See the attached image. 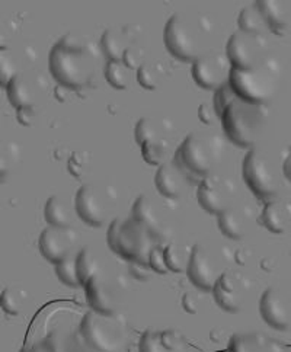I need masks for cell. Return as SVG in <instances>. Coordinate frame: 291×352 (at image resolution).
<instances>
[{"label": "cell", "instance_id": "obj_1", "mask_svg": "<svg viewBox=\"0 0 291 352\" xmlns=\"http://www.w3.org/2000/svg\"><path fill=\"white\" fill-rule=\"evenodd\" d=\"M48 60L60 86L79 91L94 85L100 69V50L89 36L70 32L52 48Z\"/></svg>", "mask_w": 291, "mask_h": 352}, {"label": "cell", "instance_id": "obj_2", "mask_svg": "<svg viewBox=\"0 0 291 352\" xmlns=\"http://www.w3.org/2000/svg\"><path fill=\"white\" fill-rule=\"evenodd\" d=\"M224 156V142L217 134L191 133L176 148L173 162L186 179L201 182L211 173H216Z\"/></svg>", "mask_w": 291, "mask_h": 352}, {"label": "cell", "instance_id": "obj_3", "mask_svg": "<svg viewBox=\"0 0 291 352\" xmlns=\"http://www.w3.org/2000/svg\"><path fill=\"white\" fill-rule=\"evenodd\" d=\"M211 22L206 16L175 14L164 27L163 41L168 52L181 61L195 63L208 54Z\"/></svg>", "mask_w": 291, "mask_h": 352}, {"label": "cell", "instance_id": "obj_4", "mask_svg": "<svg viewBox=\"0 0 291 352\" xmlns=\"http://www.w3.org/2000/svg\"><path fill=\"white\" fill-rule=\"evenodd\" d=\"M223 130L229 140L246 148H254L270 121L267 104H255L236 96L222 116Z\"/></svg>", "mask_w": 291, "mask_h": 352}, {"label": "cell", "instance_id": "obj_5", "mask_svg": "<svg viewBox=\"0 0 291 352\" xmlns=\"http://www.w3.org/2000/svg\"><path fill=\"white\" fill-rule=\"evenodd\" d=\"M281 66L272 56L265 57L258 66L249 70L233 69L230 74V86L245 100L255 104H267L280 87Z\"/></svg>", "mask_w": 291, "mask_h": 352}, {"label": "cell", "instance_id": "obj_6", "mask_svg": "<svg viewBox=\"0 0 291 352\" xmlns=\"http://www.w3.org/2000/svg\"><path fill=\"white\" fill-rule=\"evenodd\" d=\"M108 246L118 256L130 262L149 263V255L158 243L144 226L131 219L112 220L107 233Z\"/></svg>", "mask_w": 291, "mask_h": 352}, {"label": "cell", "instance_id": "obj_7", "mask_svg": "<svg viewBox=\"0 0 291 352\" xmlns=\"http://www.w3.org/2000/svg\"><path fill=\"white\" fill-rule=\"evenodd\" d=\"M79 333L100 352H118L127 342V323L118 314L91 310L83 316Z\"/></svg>", "mask_w": 291, "mask_h": 352}, {"label": "cell", "instance_id": "obj_8", "mask_svg": "<svg viewBox=\"0 0 291 352\" xmlns=\"http://www.w3.org/2000/svg\"><path fill=\"white\" fill-rule=\"evenodd\" d=\"M85 293L92 310L103 314H118L127 300L129 284L122 275L104 267L85 285Z\"/></svg>", "mask_w": 291, "mask_h": 352}, {"label": "cell", "instance_id": "obj_9", "mask_svg": "<svg viewBox=\"0 0 291 352\" xmlns=\"http://www.w3.org/2000/svg\"><path fill=\"white\" fill-rule=\"evenodd\" d=\"M118 194L114 186L104 182H91L80 186L76 194V212L89 226L100 228L117 208Z\"/></svg>", "mask_w": 291, "mask_h": 352}, {"label": "cell", "instance_id": "obj_10", "mask_svg": "<svg viewBox=\"0 0 291 352\" xmlns=\"http://www.w3.org/2000/svg\"><path fill=\"white\" fill-rule=\"evenodd\" d=\"M244 181L257 198L270 201L277 198L280 192L281 181L271 159L263 150L250 148L244 159L242 165Z\"/></svg>", "mask_w": 291, "mask_h": 352}, {"label": "cell", "instance_id": "obj_11", "mask_svg": "<svg viewBox=\"0 0 291 352\" xmlns=\"http://www.w3.org/2000/svg\"><path fill=\"white\" fill-rule=\"evenodd\" d=\"M227 271L224 259L206 245H195L186 270L188 278L200 290L213 292L214 285Z\"/></svg>", "mask_w": 291, "mask_h": 352}, {"label": "cell", "instance_id": "obj_12", "mask_svg": "<svg viewBox=\"0 0 291 352\" xmlns=\"http://www.w3.org/2000/svg\"><path fill=\"white\" fill-rule=\"evenodd\" d=\"M226 56L229 57L233 69L249 70L270 56L268 43L263 35L237 31L227 41Z\"/></svg>", "mask_w": 291, "mask_h": 352}, {"label": "cell", "instance_id": "obj_13", "mask_svg": "<svg viewBox=\"0 0 291 352\" xmlns=\"http://www.w3.org/2000/svg\"><path fill=\"white\" fill-rule=\"evenodd\" d=\"M197 198L201 208H204L210 214L220 216L222 212L236 204V185L227 176L211 173L198 184Z\"/></svg>", "mask_w": 291, "mask_h": 352}, {"label": "cell", "instance_id": "obj_14", "mask_svg": "<svg viewBox=\"0 0 291 352\" xmlns=\"http://www.w3.org/2000/svg\"><path fill=\"white\" fill-rule=\"evenodd\" d=\"M252 292V281L239 271L227 270L213 288L216 303L226 311L239 313L248 303Z\"/></svg>", "mask_w": 291, "mask_h": 352}, {"label": "cell", "instance_id": "obj_15", "mask_svg": "<svg viewBox=\"0 0 291 352\" xmlns=\"http://www.w3.org/2000/svg\"><path fill=\"white\" fill-rule=\"evenodd\" d=\"M233 66L226 54L208 53L193 63V78L202 89L217 91L230 83Z\"/></svg>", "mask_w": 291, "mask_h": 352}, {"label": "cell", "instance_id": "obj_16", "mask_svg": "<svg viewBox=\"0 0 291 352\" xmlns=\"http://www.w3.org/2000/svg\"><path fill=\"white\" fill-rule=\"evenodd\" d=\"M262 319L277 331L291 329V288L274 285L263 292L259 301Z\"/></svg>", "mask_w": 291, "mask_h": 352}, {"label": "cell", "instance_id": "obj_17", "mask_svg": "<svg viewBox=\"0 0 291 352\" xmlns=\"http://www.w3.org/2000/svg\"><path fill=\"white\" fill-rule=\"evenodd\" d=\"M79 232L73 228H56L48 226L43 230L40 241V252L52 263H60L70 255L76 254L74 248L79 243Z\"/></svg>", "mask_w": 291, "mask_h": 352}, {"label": "cell", "instance_id": "obj_18", "mask_svg": "<svg viewBox=\"0 0 291 352\" xmlns=\"http://www.w3.org/2000/svg\"><path fill=\"white\" fill-rule=\"evenodd\" d=\"M131 217L140 221L144 228L155 236L156 241H166L171 236V224L164 220L163 214L153 203V199L147 195H140L133 206Z\"/></svg>", "mask_w": 291, "mask_h": 352}, {"label": "cell", "instance_id": "obj_19", "mask_svg": "<svg viewBox=\"0 0 291 352\" xmlns=\"http://www.w3.org/2000/svg\"><path fill=\"white\" fill-rule=\"evenodd\" d=\"M142 30L138 25H124L118 28H109L100 38V50L109 61H122L127 50L138 43Z\"/></svg>", "mask_w": 291, "mask_h": 352}, {"label": "cell", "instance_id": "obj_20", "mask_svg": "<svg viewBox=\"0 0 291 352\" xmlns=\"http://www.w3.org/2000/svg\"><path fill=\"white\" fill-rule=\"evenodd\" d=\"M250 220L252 210L246 206L235 204L219 216V229L226 237L240 241L250 232Z\"/></svg>", "mask_w": 291, "mask_h": 352}, {"label": "cell", "instance_id": "obj_21", "mask_svg": "<svg viewBox=\"0 0 291 352\" xmlns=\"http://www.w3.org/2000/svg\"><path fill=\"white\" fill-rule=\"evenodd\" d=\"M261 14L271 32L278 36H285L291 28V8L280 0H258Z\"/></svg>", "mask_w": 291, "mask_h": 352}, {"label": "cell", "instance_id": "obj_22", "mask_svg": "<svg viewBox=\"0 0 291 352\" xmlns=\"http://www.w3.org/2000/svg\"><path fill=\"white\" fill-rule=\"evenodd\" d=\"M258 221L271 233H285L291 224V203L280 198L267 201Z\"/></svg>", "mask_w": 291, "mask_h": 352}, {"label": "cell", "instance_id": "obj_23", "mask_svg": "<svg viewBox=\"0 0 291 352\" xmlns=\"http://www.w3.org/2000/svg\"><path fill=\"white\" fill-rule=\"evenodd\" d=\"M186 181V176L175 165V162H166L164 165L159 166L155 176L158 191L168 199L180 198L185 191Z\"/></svg>", "mask_w": 291, "mask_h": 352}, {"label": "cell", "instance_id": "obj_24", "mask_svg": "<svg viewBox=\"0 0 291 352\" xmlns=\"http://www.w3.org/2000/svg\"><path fill=\"white\" fill-rule=\"evenodd\" d=\"M229 352H283V348L267 335L248 332L232 336Z\"/></svg>", "mask_w": 291, "mask_h": 352}, {"label": "cell", "instance_id": "obj_25", "mask_svg": "<svg viewBox=\"0 0 291 352\" xmlns=\"http://www.w3.org/2000/svg\"><path fill=\"white\" fill-rule=\"evenodd\" d=\"M35 85L36 83L32 79H28L25 74L19 73L18 76L10 80V83L6 87L10 104L17 109L35 107L38 98V91Z\"/></svg>", "mask_w": 291, "mask_h": 352}, {"label": "cell", "instance_id": "obj_26", "mask_svg": "<svg viewBox=\"0 0 291 352\" xmlns=\"http://www.w3.org/2000/svg\"><path fill=\"white\" fill-rule=\"evenodd\" d=\"M172 130V124L168 120H159L153 117H143L137 122L134 129L136 142L143 146L147 142L156 140V138H163Z\"/></svg>", "mask_w": 291, "mask_h": 352}, {"label": "cell", "instance_id": "obj_27", "mask_svg": "<svg viewBox=\"0 0 291 352\" xmlns=\"http://www.w3.org/2000/svg\"><path fill=\"white\" fill-rule=\"evenodd\" d=\"M44 216L50 226H56V228H72V210L66 203V199L60 195H53L48 198Z\"/></svg>", "mask_w": 291, "mask_h": 352}, {"label": "cell", "instance_id": "obj_28", "mask_svg": "<svg viewBox=\"0 0 291 352\" xmlns=\"http://www.w3.org/2000/svg\"><path fill=\"white\" fill-rule=\"evenodd\" d=\"M191 255L193 248H189L185 243L169 242L168 245H164V259H166L171 272H186L189 261H191Z\"/></svg>", "mask_w": 291, "mask_h": 352}, {"label": "cell", "instance_id": "obj_29", "mask_svg": "<svg viewBox=\"0 0 291 352\" xmlns=\"http://www.w3.org/2000/svg\"><path fill=\"white\" fill-rule=\"evenodd\" d=\"M168 76V70L160 61H149L137 70V82L149 91H155Z\"/></svg>", "mask_w": 291, "mask_h": 352}, {"label": "cell", "instance_id": "obj_30", "mask_svg": "<svg viewBox=\"0 0 291 352\" xmlns=\"http://www.w3.org/2000/svg\"><path fill=\"white\" fill-rule=\"evenodd\" d=\"M104 268L103 259H100L95 250L91 248H83L78 252V274L82 287H85L91 281L92 276H95L100 270Z\"/></svg>", "mask_w": 291, "mask_h": 352}, {"label": "cell", "instance_id": "obj_31", "mask_svg": "<svg viewBox=\"0 0 291 352\" xmlns=\"http://www.w3.org/2000/svg\"><path fill=\"white\" fill-rule=\"evenodd\" d=\"M237 23H239V31L254 34V35H263L265 30H268L267 22H265L257 3L246 6L240 10Z\"/></svg>", "mask_w": 291, "mask_h": 352}, {"label": "cell", "instance_id": "obj_32", "mask_svg": "<svg viewBox=\"0 0 291 352\" xmlns=\"http://www.w3.org/2000/svg\"><path fill=\"white\" fill-rule=\"evenodd\" d=\"M171 143L166 137L156 138V140L147 142L142 146L143 159L151 166H162L169 162Z\"/></svg>", "mask_w": 291, "mask_h": 352}, {"label": "cell", "instance_id": "obj_33", "mask_svg": "<svg viewBox=\"0 0 291 352\" xmlns=\"http://www.w3.org/2000/svg\"><path fill=\"white\" fill-rule=\"evenodd\" d=\"M105 79L116 89H127L133 80V70L124 61H108L105 66Z\"/></svg>", "mask_w": 291, "mask_h": 352}, {"label": "cell", "instance_id": "obj_34", "mask_svg": "<svg viewBox=\"0 0 291 352\" xmlns=\"http://www.w3.org/2000/svg\"><path fill=\"white\" fill-rule=\"evenodd\" d=\"M28 300V293L21 287L9 285L6 287L2 293V309L10 314V316H18L25 309Z\"/></svg>", "mask_w": 291, "mask_h": 352}, {"label": "cell", "instance_id": "obj_35", "mask_svg": "<svg viewBox=\"0 0 291 352\" xmlns=\"http://www.w3.org/2000/svg\"><path fill=\"white\" fill-rule=\"evenodd\" d=\"M56 272L60 281L70 287H80V280L78 274V254H73L65 261L56 265Z\"/></svg>", "mask_w": 291, "mask_h": 352}, {"label": "cell", "instance_id": "obj_36", "mask_svg": "<svg viewBox=\"0 0 291 352\" xmlns=\"http://www.w3.org/2000/svg\"><path fill=\"white\" fill-rule=\"evenodd\" d=\"M91 163L92 155L89 152H74L67 162V168L74 178L82 179L89 173Z\"/></svg>", "mask_w": 291, "mask_h": 352}, {"label": "cell", "instance_id": "obj_37", "mask_svg": "<svg viewBox=\"0 0 291 352\" xmlns=\"http://www.w3.org/2000/svg\"><path fill=\"white\" fill-rule=\"evenodd\" d=\"M140 352H172L162 342L160 331L147 329L140 339Z\"/></svg>", "mask_w": 291, "mask_h": 352}, {"label": "cell", "instance_id": "obj_38", "mask_svg": "<svg viewBox=\"0 0 291 352\" xmlns=\"http://www.w3.org/2000/svg\"><path fill=\"white\" fill-rule=\"evenodd\" d=\"M237 96V94L233 91V87L230 86V83L224 85L220 89H217L214 92V99H213V107L216 109L219 118H222L224 109L230 105L232 100Z\"/></svg>", "mask_w": 291, "mask_h": 352}, {"label": "cell", "instance_id": "obj_39", "mask_svg": "<svg viewBox=\"0 0 291 352\" xmlns=\"http://www.w3.org/2000/svg\"><path fill=\"white\" fill-rule=\"evenodd\" d=\"M144 56H146L144 50L140 45V43H136L127 50V52H125L122 61H124V65L130 67L131 70H138L146 63Z\"/></svg>", "mask_w": 291, "mask_h": 352}, {"label": "cell", "instance_id": "obj_40", "mask_svg": "<svg viewBox=\"0 0 291 352\" xmlns=\"http://www.w3.org/2000/svg\"><path fill=\"white\" fill-rule=\"evenodd\" d=\"M149 265L151 270H153V272H158V274L171 272L168 268L166 259H164V245L158 243L153 249H151V252L149 255Z\"/></svg>", "mask_w": 291, "mask_h": 352}, {"label": "cell", "instance_id": "obj_41", "mask_svg": "<svg viewBox=\"0 0 291 352\" xmlns=\"http://www.w3.org/2000/svg\"><path fill=\"white\" fill-rule=\"evenodd\" d=\"M160 336H162L163 345L168 349H171L172 352L184 351L185 339L181 332H178L176 329H164V331H160Z\"/></svg>", "mask_w": 291, "mask_h": 352}, {"label": "cell", "instance_id": "obj_42", "mask_svg": "<svg viewBox=\"0 0 291 352\" xmlns=\"http://www.w3.org/2000/svg\"><path fill=\"white\" fill-rule=\"evenodd\" d=\"M18 67L15 65V60L12 58L10 56L2 53V74H0V80H2V85L5 87H8V85L10 83V80L14 79L15 76H18Z\"/></svg>", "mask_w": 291, "mask_h": 352}, {"label": "cell", "instance_id": "obj_43", "mask_svg": "<svg viewBox=\"0 0 291 352\" xmlns=\"http://www.w3.org/2000/svg\"><path fill=\"white\" fill-rule=\"evenodd\" d=\"M130 272L138 281H147L150 280L151 274H153V270L150 268L149 263L144 262H131L130 265Z\"/></svg>", "mask_w": 291, "mask_h": 352}, {"label": "cell", "instance_id": "obj_44", "mask_svg": "<svg viewBox=\"0 0 291 352\" xmlns=\"http://www.w3.org/2000/svg\"><path fill=\"white\" fill-rule=\"evenodd\" d=\"M66 352H100V351L92 348L89 344H87L80 333H76L74 336L70 338V342Z\"/></svg>", "mask_w": 291, "mask_h": 352}, {"label": "cell", "instance_id": "obj_45", "mask_svg": "<svg viewBox=\"0 0 291 352\" xmlns=\"http://www.w3.org/2000/svg\"><path fill=\"white\" fill-rule=\"evenodd\" d=\"M198 117H200V121L206 125H213L214 122H216V118H219L216 109H214V107H211L208 104L200 105Z\"/></svg>", "mask_w": 291, "mask_h": 352}, {"label": "cell", "instance_id": "obj_46", "mask_svg": "<svg viewBox=\"0 0 291 352\" xmlns=\"http://www.w3.org/2000/svg\"><path fill=\"white\" fill-rule=\"evenodd\" d=\"M182 307L189 314H197L200 311V298L195 293H185L182 297Z\"/></svg>", "mask_w": 291, "mask_h": 352}, {"label": "cell", "instance_id": "obj_47", "mask_svg": "<svg viewBox=\"0 0 291 352\" xmlns=\"http://www.w3.org/2000/svg\"><path fill=\"white\" fill-rule=\"evenodd\" d=\"M18 121L25 125V127H30L36 120V111L35 107H28V108H21L18 109Z\"/></svg>", "mask_w": 291, "mask_h": 352}, {"label": "cell", "instance_id": "obj_48", "mask_svg": "<svg viewBox=\"0 0 291 352\" xmlns=\"http://www.w3.org/2000/svg\"><path fill=\"white\" fill-rule=\"evenodd\" d=\"M21 352H58V351H56L47 341H44V342L34 344V345L23 348Z\"/></svg>", "mask_w": 291, "mask_h": 352}, {"label": "cell", "instance_id": "obj_49", "mask_svg": "<svg viewBox=\"0 0 291 352\" xmlns=\"http://www.w3.org/2000/svg\"><path fill=\"white\" fill-rule=\"evenodd\" d=\"M250 252L249 250H246V249H239L237 252H236V255H235V259H236V262L237 263H240V265H245V263L248 262V259L250 258Z\"/></svg>", "mask_w": 291, "mask_h": 352}, {"label": "cell", "instance_id": "obj_50", "mask_svg": "<svg viewBox=\"0 0 291 352\" xmlns=\"http://www.w3.org/2000/svg\"><path fill=\"white\" fill-rule=\"evenodd\" d=\"M275 265H277V261H275V258H265V259H262V261H261V268H263V270L267 271V272L274 271Z\"/></svg>", "mask_w": 291, "mask_h": 352}, {"label": "cell", "instance_id": "obj_51", "mask_svg": "<svg viewBox=\"0 0 291 352\" xmlns=\"http://www.w3.org/2000/svg\"><path fill=\"white\" fill-rule=\"evenodd\" d=\"M283 173H284L285 178L291 182V150H290L288 156L285 157V160L283 163Z\"/></svg>", "mask_w": 291, "mask_h": 352}]
</instances>
